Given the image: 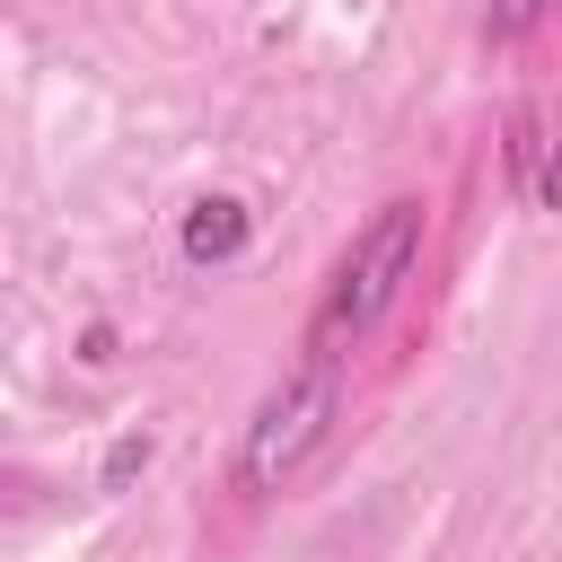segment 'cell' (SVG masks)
Returning a JSON list of instances; mask_svg holds the SVG:
<instances>
[{
    "label": "cell",
    "mask_w": 562,
    "mask_h": 562,
    "mask_svg": "<svg viewBox=\"0 0 562 562\" xmlns=\"http://www.w3.org/2000/svg\"><path fill=\"white\" fill-rule=\"evenodd\" d=\"M422 228H430V211H422L413 193H395V202L369 211V228L342 246V263H334V281H325V299H316V316H307V351H316V360H342L351 342H369V334L386 325V307H395L404 281L422 272Z\"/></svg>",
    "instance_id": "obj_1"
},
{
    "label": "cell",
    "mask_w": 562,
    "mask_h": 562,
    "mask_svg": "<svg viewBox=\"0 0 562 562\" xmlns=\"http://www.w3.org/2000/svg\"><path fill=\"white\" fill-rule=\"evenodd\" d=\"M334 413H342V360H316V351H307V369H290V378L255 404L246 448H237V483H246V492L299 483L307 457L334 439Z\"/></svg>",
    "instance_id": "obj_2"
},
{
    "label": "cell",
    "mask_w": 562,
    "mask_h": 562,
    "mask_svg": "<svg viewBox=\"0 0 562 562\" xmlns=\"http://www.w3.org/2000/svg\"><path fill=\"white\" fill-rule=\"evenodd\" d=\"M246 237H255V220H246V202L237 193H202L193 211H184V263H237L246 255Z\"/></svg>",
    "instance_id": "obj_3"
},
{
    "label": "cell",
    "mask_w": 562,
    "mask_h": 562,
    "mask_svg": "<svg viewBox=\"0 0 562 562\" xmlns=\"http://www.w3.org/2000/svg\"><path fill=\"white\" fill-rule=\"evenodd\" d=\"M140 465H149V439H140V430H123V439L105 448V474H97V483H105V492H123Z\"/></svg>",
    "instance_id": "obj_4"
},
{
    "label": "cell",
    "mask_w": 562,
    "mask_h": 562,
    "mask_svg": "<svg viewBox=\"0 0 562 562\" xmlns=\"http://www.w3.org/2000/svg\"><path fill=\"white\" fill-rule=\"evenodd\" d=\"M553 0H492V35L501 44H518V35H536V18H544Z\"/></svg>",
    "instance_id": "obj_5"
},
{
    "label": "cell",
    "mask_w": 562,
    "mask_h": 562,
    "mask_svg": "<svg viewBox=\"0 0 562 562\" xmlns=\"http://www.w3.org/2000/svg\"><path fill=\"white\" fill-rule=\"evenodd\" d=\"M536 202L562 211V140H553V158H544V176H536Z\"/></svg>",
    "instance_id": "obj_6"
}]
</instances>
